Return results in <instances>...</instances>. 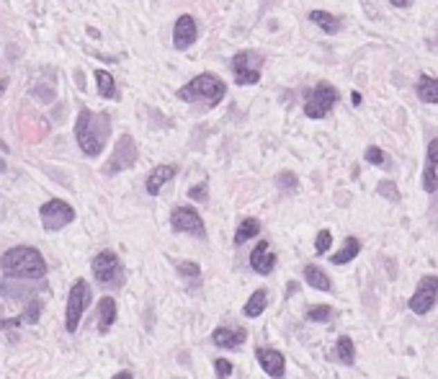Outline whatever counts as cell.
<instances>
[{"label": "cell", "instance_id": "cell-1", "mask_svg": "<svg viewBox=\"0 0 438 379\" xmlns=\"http://www.w3.org/2000/svg\"><path fill=\"white\" fill-rule=\"evenodd\" d=\"M111 135V117L106 111H91V108H80L78 121H75V140L80 153L88 158L103 153V147L109 142Z\"/></svg>", "mask_w": 438, "mask_h": 379}, {"label": "cell", "instance_id": "cell-2", "mask_svg": "<svg viewBox=\"0 0 438 379\" xmlns=\"http://www.w3.org/2000/svg\"><path fill=\"white\" fill-rule=\"evenodd\" d=\"M0 269L6 279L19 281H42L46 276L44 255L31 245H16L0 255Z\"/></svg>", "mask_w": 438, "mask_h": 379}, {"label": "cell", "instance_id": "cell-3", "mask_svg": "<svg viewBox=\"0 0 438 379\" xmlns=\"http://www.w3.org/2000/svg\"><path fill=\"white\" fill-rule=\"evenodd\" d=\"M227 93L225 81L214 75V72H201L193 81H189L183 88H178V99L186 103H201L204 108H214L217 103H222Z\"/></svg>", "mask_w": 438, "mask_h": 379}, {"label": "cell", "instance_id": "cell-4", "mask_svg": "<svg viewBox=\"0 0 438 379\" xmlns=\"http://www.w3.org/2000/svg\"><path fill=\"white\" fill-rule=\"evenodd\" d=\"M91 287H88V281L85 279H78L70 287V294H67V310H64V330L67 333H75L78 328H80V320H82V312L88 310L91 305Z\"/></svg>", "mask_w": 438, "mask_h": 379}, {"label": "cell", "instance_id": "cell-5", "mask_svg": "<svg viewBox=\"0 0 438 379\" xmlns=\"http://www.w3.org/2000/svg\"><path fill=\"white\" fill-rule=\"evenodd\" d=\"M93 276L98 284L111 289H119L124 284V266H121V258L114 251H100L91 263Z\"/></svg>", "mask_w": 438, "mask_h": 379}, {"label": "cell", "instance_id": "cell-6", "mask_svg": "<svg viewBox=\"0 0 438 379\" xmlns=\"http://www.w3.org/2000/svg\"><path fill=\"white\" fill-rule=\"evenodd\" d=\"M338 99L340 93L333 83H317L304 101V114H307V119H325L333 111V106L338 103Z\"/></svg>", "mask_w": 438, "mask_h": 379}, {"label": "cell", "instance_id": "cell-7", "mask_svg": "<svg viewBox=\"0 0 438 379\" xmlns=\"http://www.w3.org/2000/svg\"><path fill=\"white\" fill-rule=\"evenodd\" d=\"M263 70V54L256 49H243L232 57V75L238 85H256Z\"/></svg>", "mask_w": 438, "mask_h": 379}, {"label": "cell", "instance_id": "cell-8", "mask_svg": "<svg viewBox=\"0 0 438 379\" xmlns=\"http://www.w3.org/2000/svg\"><path fill=\"white\" fill-rule=\"evenodd\" d=\"M137 158H139V150H137L134 137L121 135L116 147H114V153H111V158L106 160V165L100 168V173H103V176H116V173L127 171V168H134Z\"/></svg>", "mask_w": 438, "mask_h": 379}, {"label": "cell", "instance_id": "cell-9", "mask_svg": "<svg viewBox=\"0 0 438 379\" xmlns=\"http://www.w3.org/2000/svg\"><path fill=\"white\" fill-rule=\"evenodd\" d=\"M39 217H42L44 230L57 233V230L67 227L70 222H75V209L67 201H62V199H49V201H44L39 207Z\"/></svg>", "mask_w": 438, "mask_h": 379}, {"label": "cell", "instance_id": "cell-10", "mask_svg": "<svg viewBox=\"0 0 438 379\" xmlns=\"http://www.w3.org/2000/svg\"><path fill=\"white\" fill-rule=\"evenodd\" d=\"M436 302H438V276L436 273H428V276H423L418 281V287L412 292L408 307H410L415 315H428L430 310L436 307Z\"/></svg>", "mask_w": 438, "mask_h": 379}, {"label": "cell", "instance_id": "cell-11", "mask_svg": "<svg viewBox=\"0 0 438 379\" xmlns=\"http://www.w3.org/2000/svg\"><path fill=\"white\" fill-rule=\"evenodd\" d=\"M170 227L173 233H189L193 237H207V225L193 207H175L170 212Z\"/></svg>", "mask_w": 438, "mask_h": 379}, {"label": "cell", "instance_id": "cell-12", "mask_svg": "<svg viewBox=\"0 0 438 379\" xmlns=\"http://www.w3.org/2000/svg\"><path fill=\"white\" fill-rule=\"evenodd\" d=\"M256 359H258V364H261V369H263L271 379L286 377V359H283V353L279 351V348H271V346H258Z\"/></svg>", "mask_w": 438, "mask_h": 379}, {"label": "cell", "instance_id": "cell-13", "mask_svg": "<svg viewBox=\"0 0 438 379\" xmlns=\"http://www.w3.org/2000/svg\"><path fill=\"white\" fill-rule=\"evenodd\" d=\"M245 338L247 333L243 325H219L211 333V343L217 348H225V351H238L240 346L245 343Z\"/></svg>", "mask_w": 438, "mask_h": 379}, {"label": "cell", "instance_id": "cell-14", "mask_svg": "<svg viewBox=\"0 0 438 379\" xmlns=\"http://www.w3.org/2000/svg\"><path fill=\"white\" fill-rule=\"evenodd\" d=\"M199 39V26H196V18L183 13L173 26V47L175 49H189Z\"/></svg>", "mask_w": 438, "mask_h": 379}, {"label": "cell", "instance_id": "cell-15", "mask_svg": "<svg viewBox=\"0 0 438 379\" xmlns=\"http://www.w3.org/2000/svg\"><path fill=\"white\" fill-rule=\"evenodd\" d=\"M250 269L261 273V276H268L276 269V253L271 251V245L265 240H258V245L250 253Z\"/></svg>", "mask_w": 438, "mask_h": 379}, {"label": "cell", "instance_id": "cell-16", "mask_svg": "<svg viewBox=\"0 0 438 379\" xmlns=\"http://www.w3.org/2000/svg\"><path fill=\"white\" fill-rule=\"evenodd\" d=\"M42 310H44L42 299H28L26 310L19 317H13V320H0V328L8 330V328H19V325H34L39 320V315H42Z\"/></svg>", "mask_w": 438, "mask_h": 379}, {"label": "cell", "instance_id": "cell-17", "mask_svg": "<svg viewBox=\"0 0 438 379\" xmlns=\"http://www.w3.org/2000/svg\"><path fill=\"white\" fill-rule=\"evenodd\" d=\"M175 173H178V165H157L155 171L150 173V176H147V180H145L147 194H150V196H157V194H160V189H163L168 180L173 178Z\"/></svg>", "mask_w": 438, "mask_h": 379}, {"label": "cell", "instance_id": "cell-18", "mask_svg": "<svg viewBox=\"0 0 438 379\" xmlns=\"http://www.w3.org/2000/svg\"><path fill=\"white\" fill-rule=\"evenodd\" d=\"M116 299L114 297H100L98 302V333L106 335L114 328V323H116Z\"/></svg>", "mask_w": 438, "mask_h": 379}, {"label": "cell", "instance_id": "cell-19", "mask_svg": "<svg viewBox=\"0 0 438 379\" xmlns=\"http://www.w3.org/2000/svg\"><path fill=\"white\" fill-rule=\"evenodd\" d=\"M301 276H304V281H307V287L317 289V292H330V289H333L330 276L319 269V266H315V263H307L304 271H301Z\"/></svg>", "mask_w": 438, "mask_h": 379}, {"label": "cell", "instance_id": "cell-20", "mask_svg": "<svg viewBox=\"0 0 438 379\" xmlns=\"http://www.w3.org/2000/svg\"><path fill=\"white\" fill-rule=\"evenodd\" d=\"M358 253H361V240L351 235V237H346V240H343V245H340L338 251L330 255V261L335 263V266H346V263H351L353 258H356Z\"/></svg>", "mask_w": 438, "mask_h": 379}, {"label": "cell", "instance_id": "cell-21", "mask_svg": "<svg viewBox=\"0 0 438 379\" xmlns=\"http://www.w3.org/2000/svg\"><path fill=\"white\" fill-rule=\"evenodd\" d=\"M333 359L343 364V367H353V361H356V346H353V338H348V335H340L338 343L333 346Z\"/></svg>", "mask_w": 438, "mask_h": 379}, {"label": "cell", "instance_id": "cell-22", "mask_svg": "<svg viewBox=\"0 0 438 379\" xmlns=\"http://www.w3.org/2000/svg\"><path fill=\"white\" fill-rule=\"evenodd\" d=\"M415 93L423 103H438V78L433 75H420L418 85H415Z\"/></svg>", "mask_w": 438, "mask_h": 379}, {"label": "cell", "instance_id": "cell-23", "mask_svg": "<svg viewBox=\"0 0 438 379\" xmlns=\"http://www.w3.org/2000/svg\"><path fill=\"white\" fill-rule=\"evenodd\" d=\"M265 305H268V292H265V289H256V292L250 294V299L245 302V307H243V315L256 320V317L263 315Z\"/></svg>", "mask_w": 438, "mask_h": 379}, {"label": "cell", "instance_id": "cell-24", "mask_svg": "<svg viewBox=\"0 0 438 379\" xmlns=\"http://www.w3.org/2000/svg\"><path fill=\"white\" fill-rule=\"evenodd\" d=\"M258 235H261V222L256 217H245L235 230V245H245L247 240H253Z\"/></svg>", "mask_w": 438, "mask_h": 379}, {"label": "cell", "instance_id": "cell-25", "mask_svg": "<svg viewBox=\"0 0 438 379\" xmlns=\"http://www.w3.org/2000/svg\"><path fill=\"white\" fill-rule=\"evenodd\" d=\"M310 21L312 24H317L325 34H338L340 31V18L333 16V13H328V10H312Z\"/></svg>", "mask_w": 438, "mask_h": 379}, {"label": "cell", "instance_id": "cell-26", "mask_svg": "<svg viewBox=\"0 0 438 379\" xmlns=\"http://www.w3.org/2000/svg\"><path fill=\"white\" fill-rule=\"evenodd\" d=\"M96 83H98V93L103 99H119V90H116V81L109 70H96Z\"/></svg>", "mask_w": 438, "mask_h": 379}, {"label": "cell", "instance_id": "cell-27", "mask_svg": "<svg viewBox=\"0 0 438 379\" xmlns=\"http://www.w3.org/2000/svg\"><path fill=\"white\" fill-rule=\"evenodd\" d=\"M330 317H333V307L330 305H315L307 310V320L310 323H328Z\"/></svg>", "mask_w": 438, "mask_h": 379}, {"label": "cell", "instance_id": "cell-28", "mask_svg": "<svg viewBox=\"0 0 438 379\" xmlns=\"http://www.w3.org/2000/svg\"><path fill=\"white\" fill-rule=\"evenodd\" d=\"M175 271H178V276L191 279V281H199V276H201L199 263H193V261H178L175 263Z\"/></svg>", "mask_w": 438, "mask_h": 379}, {"label": "cell", "instance_id": "cell-29", "mask_svg": "<svg viewBox=\"0 0 438 379\" xmlns=\"http://www.w3.org/2000/svg\"><path fill=\"white\" fill-rule=\"evenodd\" d=\"M276 186H279L283 194H292V191L299 186V180H297V176H294V173L283 171V173H279V176H276Z\"/></svg>", "mask_w": 438, "mask_h": 379}, {"label": "cell", "instance_id": "cell-30", "mask_svg": "<svg viewBox=\"0 0 438 379\" xmlns=\"http://www.w3.org/2000/svg\"><path fill=\"white\" fill-rule=\"evenodd\" d=\"M330 245H333V233L330 230H319L317 237H315V253L322 255V253L330 251Z\"/></svg>", "mask_w": 438, "mask_h": 379}, {"label": "cell", "instance_id": "cell-31", "mask_svg": "<svg viewBox=\"0 0 438 379\" xmlns=\"http://www.w3.org/2000/svg\"><path fill=\"white\" fill-rule=\"evenodd\" d=\"M364 158H366V162H371V165H384L387 162V155H384V150L382 147H366V153H364Z\"/></svg>", "mask_w": 438, "mask_h": 379}, {"label": "cell", "instance_id": "cell-32", "mask_svg": "<svg viewBox=\"0 0 438 379\" xmlns=\"http://www.w3.org/2000/svg\"><path fill=\"white\" fill-rule=\"evenodd\" d=\"M214 371H217V379H229L232 377V361L214 359Z\"/></svg>", "mask_w": 438, "mask_h": 379}, {"label": "cell", "instance_id": "cell-33", "mask_svg": "<svg viewBox=\"0 0 438 379\" xmlns=\"http://www.w3.org/2000/svg\"><path fill=\"white\" fill-rule=\"evenodd\" d=\"M207 194H209V183L207 180H201V183L189 189V199H193V201H207Z\"/></svg>", "mask_w": 438, "mask_h": 379}, {"label": "cell", "instance_id": "cell-34", "mask_svg": "<svg viewBox=\"0 0 438 379\" xmlns=\"http://www.w3.org/2000/svg\"><path fill=\"white\" fill-rule=\"evenodd\" d=\"M426 165H433V168H438V137H433L428 144V160H426Z\"/></svg>", "mask_w": 438, "mask_h": 379}, {"label": "cell", "instance_id": "cell-35", "mask_svg": "<svg viewBox=\"0 0 438 379\" xmlns=\"http://www.w3.org/2000/svg\"><path fill=\"white\" fill-rule=\"evenodd\" d=\"M379 191H382L387 199H394V201L400 199V194H397V186H392L389 180H382V183H379Z\"/></svg>", "mask_w": 438, "mask_h": 379}, {"label": "cell", "instance_id": "cell-36", "mask_svg": "<svg viewBox=\"0 0 438 379\" xmlns=\"http://www.w3.org/2000/svg\"><path fill=\"white\" fill-rule=\"evenodd\" d=\"M389 3H392L394 8H408V6H410L412 0H389Z\"/></svg>", "mask_w": 438, "mask_h": 379}, {"label": "cell", "instance_id": "cell-37", "mask_svg": "<svg viewBox=\"0 0 438 379\" xmlns=\"http://www.w3.org/2000/svg\"><path fill=\"white\" fill-rule=\"evenodd\" d=\"M114 379H134V377H132V371H119V374H114Z\"/></svg>", "mask_w": 438, "mask_h": 379}, {"label": "cell", "instance_id": "cell-38", "mask_svg": "<svg viewBox=\"0 0 438 379\" xmlns=\"http://www.w3.org/2000/svg\"><path fill=\"white\" fill-rule=\"evenodd\" d=\"M6 88H8V78H0V96L6 93Z\"/></svg>", "mask_w": 438, "mask_h": 379}, {"label": "cell", "instance_id": "cell-39", "mask_svg": "<svg viewBox=\"0 0 438 379\" xmlns=\"http://www.w3.org/2000/svg\"><path fill=\"white\" fill-rule=\"evenodd\" d=\"M351 101H353V103L358 106V103H361V93H353V96H351Z\"/></svg>", "mask_w": 438, "mask_h": 379}, {"label": "cell", "instance_id": "cell-40", "mask_svg": "<svg viewBox=\"0 0 438 379\" xmlns=\"http://www.w3.org/2000/svg\"><path fill=\"white\" fill-rule=\"evenodd\" d=\"M0 173H6V160L0 158Z\"/></svg>", "mask_w": 438, "mask_h": 379}, {"label": "cell", "instance_id": "cell-41", "mask_svg": "<svg viewBox=\"0 0 438 379\" xmlns=\"http://www.w3.org/2000/svg\"><path fill=\"white\" fill-rule=\"evenodd\" d=\"M400 379H408V377H400Z\"/></svg>", "mask_w": 438, "mask_h": 379}]
</instances>
